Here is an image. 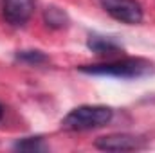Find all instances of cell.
I'll return each instance as SVG.
<instances>
[{
  "label": "cell",
  "mask_w": 155,
  "mask_h": 153,
  "mask_svg": "<svg viewBox=\"0 0 155 153\" xmlns=\"http://www.w3.org/2000/svg\"><path fill=\"white\" fill-rule=\"evenodd\" d=\"M79 72L90 76H108L119 79H139L150 76L153 72V65L143 58H126L116 60L108 63H96V65H81Z\"/></svg>",
  "instance_id": "6da1fadb"
},
{
  "label": "cell",
  "mask_w": 155,
  "mask_h": 153,
  "mask_svg": "<svg viewBox=\"0 0 155 153\" xmlns=\"http://www.w3.org/2000/svg\"><path fill=\"white\" fill-rule=\"evenodd\" d=\"M114 117V110L101 105H83L71 110L63 117L61 128L69 132H87L108 124Z\"/></svg>",
  "instance_id": "7a4b0ae2"
},
{
  "label": "cell",
  "mask_w": 155,
  "mask_h": 153,
  "mask_svg": "<svg viewBox=\"0 0 155 153\" xmlns=\"http://www.w3.org/2000/svg\"><path fill=\"white\" fill-rule=\"evenodd\" d=\"M101 7L117 22L137 25L143 22V7L137 0H99Z\"/></svg>",
  "instance_id": "3957f363"
},
{
  "label": "cell",
  "mask_w": 155,
  "mask_h": 153,
  "mask_svg": "<svg viewBox=\"0 0 155 153\" xmlns=\"http://www.w3.org/2000/svg\"><path fill=\"white\" fill-rule=\"evenodd\" d=\"M144 146L146 141L132 133H112V135L99 137L96 141V148L103 151H135V150H143Z\"/></svg>",
  "instance_id": "277c9868"
},
{
  "label": "cell",
  "mask_w": 155,
  "mask_h": 153,
  "mask_svg": "<svg viewBox=\"0 0 155 153\" xmlns=\"http://www.w3.org/2000/svg\"><path fill=\"white\" fill-rule=\"evenodd\" d=\"M35 5L36 0H2V16L13 27L25 25L35 13Z\"/></svg>",
  "instance_id": "5b68a950"
},
{
  "label": "cell",
  "mask_w": 155,
  "mask_h": 153,
  "mask_svg": "<svg viewBox=\"0 0 155 153\" xmlns=\"http://www.w3.org/2000/svg\"><path fill=\"white\" fill-rule=\"evenodd\" d=\"M87 47L99 54V56H112L123 49V45L112 36H103V34H90L87 40Z\"/></svg>",
  "instance_id": "8992f818"
},
{
  "label": "cell",
  "mask_w": 155,
  "mask_h": 153,
  "mask_svg": "<svg viewBox=\"0 0 155 153\" xmlns=\"http://www.w3.org/2000/svg\"><path fill=\"white\" fill-rule=\"evenodd\" d=\"M43 22L51 29H63L69 25V16L63 9H60L56 5H49L43 11Z\"/></svg>",
  "instance_id": "52a82bcc"
},
{
  "label": "cell",
  "mask_w": 155,
  "mask_h": 153,
  "mask_svg": "<svg viewBox=\"0 0 155 153\" xmlns=\"http://www.w3.org/2000/svg\"><path fill=\"white\" fill-rule=\"evenodd\" d=\"M15 150H20V151H45L47 146L43 144L41 137H27V139L18 141L15 144Z\"/></svg>",
  "instance_id": "ba28073f"
},
{
  "label": "cell",
  "mask_w": 155,
  "mask_h": 153,
  "mask_svg": "<svg viewBox=\"0 0 155 153\" xmlns=\"http://www.w3.org/2000/svg\"><path fill=\"white\" fill-rule=\"evenodd\" d=\"M16 60L24 61V63H29V65H41V63H47L49 58L41 50H20L16 54Z\"/></svg>",
  "instance_id": "9c48e42d"
},
{
  "label": "cell",
  "mask_w": 155,
  "mask_h": 153,
  "mask_svg": "<svg viewBox=\"0 0 155 153\" xmlns=\"http://www.w3.org/2000/svg\"><path fill=\"white\" fill-rule=\"evenodd\" d=\"M2 115H4V108H2V105H0V119H2Z\"/></svg>",
  "instance_id": "30bf717a"
}]
</instances>
